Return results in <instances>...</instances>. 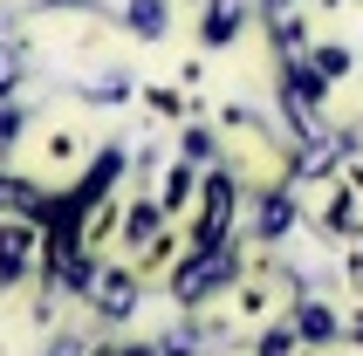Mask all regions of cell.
<instances>
[{
  "mask_svg": "<svg viewBox=\"0 0 363 356\" xmlns=\"http://www.w3.org/2000/svg\"><path fill=\"white\" fill-rule=\"evenodd\" d=\"M28 267H35V226L7 219V226H0V288H14Z\"/></svg>",
  "mask_w": 363,
  "mask_h": 356,
  "instance_id": "cell-1",
  "label": "cell"
},
{
  "mask_svg": "<svg viewBox=\"0 0 363 356\" xmlns=\"http://www.w3.org/2000/svg\"><path fill=\"white\" fill-rule=\"evenodd\" d=\"M89 288H96V308L110 322H123L130 308H138V281H130V274H103V281H89Z\"/></svg>",
  "mask_w": 363,
  "mask_h": 356,
  "instance_id": "cell-2",
  "label": "cell"
},
{
  "mask_svg": "<svg viewBox=\"0 0 363 356\" xmlns=\"http://www.w3.org/2000/svg\"><path fill=\"white\" fill-rule=\"evenodd\" d=\"M295 336H308V343H329V336H336V316H329L323 301H302V308H295Z\"/></svg>",
  "mask_w": 363,
  "mask_h": 356,
  "instance_id": "cell-3",
  "label": "cell"
},
{
  "mask_svg": "<svg viewBox=\"0 0 363 356\" xmlns=\"http://www.w3.org/2000/svg\"><path fill=\"white\" fill-rule=\"evenodd\" d=\"M233 21H240V14H233L226 0H213V7H206V41H213V48H220V41H233V35H240Z\"/></svg>",
  "mask_w": 363,
  "mask_h": 356,
  "instance_id": "cell-4",
  "label": "cell"
},
{
  "mask_svg": "<svg viewBox=\"0 0 363 356\" xmlns=\"http://www.w3.org/2000/svg\"><path fill=\"white\" fill-rule=\"evenodd\" d=\"M130 28L138 35H164V0H130Z\"/></svg>",
  "mask_w": 363,
  "mask_h": 356,
  "instance_id": "cell-5",
  "label": "cell"
},
{
  "mask_svg": "<svg viewBox=\"0 0 363 356\" xmlns=\"http://www.w3.org/2000/svg\"><path fill=\"white\" fill-rule=\"evenodd\" d=\"M288 219H295V206H288V199H267V206H261V233L274 240V233L288 226Z\"/></svg>",
  "mask_w": 363,
  "mask_h": 356,
  "instance_id": "cell-6",
  "label": "cell"
},
{
  "mask_svg": "<svg viewBox=\"0 0 363 356\" xmlns=\"http://www.w3.org/2000/svg\"><path fill=\"white\" fill-rule=\"evenodd\" d=\"M185 199H192V172H185V165H179V172H172V192H164L158 206H164V213H179Z\"/></svg>",
  "mask_w": 363,
  "mask_h": 356,
  "instance_id": "cell-7",
  "label": "cell"
}]
</instances>
